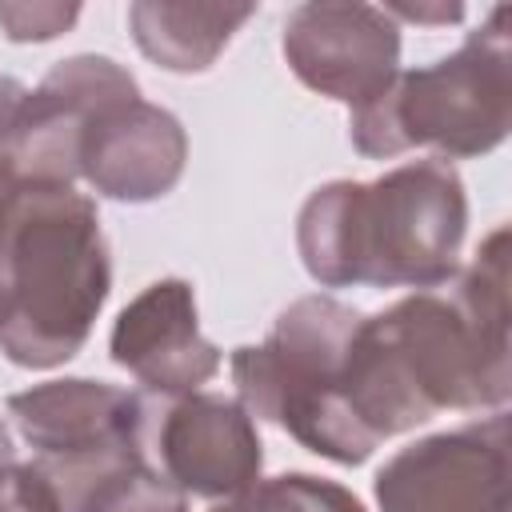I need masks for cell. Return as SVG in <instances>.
Returning a JSON list of instances; mask_svg holds the SVG:
<instances>
[{"label":"cell","mask_w":512,"mask_h":512,"mask_svg":"<svg viewBox=\"0 0 512 512\" xmlns=\"http://www.w3.org/2000/svg\"><path fill=\"white\" fill-rule=\"evenodd\" d=\"M112 292L96 200L72 184H20L0 236V352L16 368H60L92 336Z\"/></svg>","instance_id":"cell-3"},{"label":"cell","mask_w":512,"mask_h":512,"mask_svg":"<svg viewBox=\"0 0 512 512\" xmlns=\"http://www.w3.org/2000/svg\"><path fill=\"white\" fill-rule=\"evenodd\" d=\"M392 20H416V24H456L464 16L460 4H384Z\"/></svg>","instance_id":"cell-18"},{"label":"cell","mask_w":512,"mask_h":512,"mask_svg":"<svg viewBox=\"0 0 512 512\" xmlns=\"http://www.w3.org/2000/svg\"><path fill=\"white\" fill-rule=\"evenodd\" d=\"M188 164V132L184 124L140 96L104 108L80 148V176L96 196L148 204L168 196Z\"/></svg>","instance_id":"cell-12"},{"label":"cell","mask_w":512,"mask_h":512,"mask_svg":"<svg viewBox=\"0 0 512 512\" xmlns=\"http://www.w3.org/2000/svg\"><path fill=\"white\" fill-rule=\"evenodd\" d=\"M508 16V4H496L456 52L396 72L380 96L352 108V148L368 160H392L408 148H432L436 160H472L500 148L512 128Z\"/></svg>","instance_id":"cell-4"},{"label":"cell","mask_w":512,"mask_h":512,"mask_svg":"<svg viewBox=\"0 0 512 512\" xmlns=\"http://www.w3.org/2000/svg\"><path fill=\"white\" fill-rule=\"evenodd\" d=\"M12 460H16L12 432H8V424H4V416H0V468H4V464H12Z\"/></svg>","instance_id":"cell-19"},{"label":"cell","mask_w":512,"mask_h":512,"mask_svg":"<svg viewBox=\"0 0 512 512\" xmlns=\"http://www.w3.org/2000/svg\"><path fill=\"white\" fill-rule=\"evenodd\" d=\"M152 460L184 492L200 500H232L256 488L264 444L240 400L220 392H188L152 412Z\"/></svg>","instance_id":"cell-9"},{"label":"cell","mask_w":512,"mask_h":512,"mask_svg":"<svg viewBox=\"0 0 512 512\" xmlns=\"http://www.w3.org/2000/svg\"><path fill=\"white\" fill-rule=\"evenodd\" d=\"M212 512H252V508H248V492H244V496H232V500H224V504H216Z\"/></svg>","instance_id":"cell-20"},{"label":"cell","mask_w":512,"mask_h":512,"mask_svg":"<svg viewBox=\"0 0 512 512\" xmlns=\"http://www.w3.org/2000/svg\"><path fill=\"white\" fill-rule=\"evenodd\" d=\"M108 352L152 396L164 400L200 392V384H208L224 364L220 348L200 332L196 292L180 276L148 284L120 308Z\"/></svg>","instance_id":"cell-10"},{"label":"cell","mask_w":512,"mask_h":512,"mask_svg":"<svg viewBox=\"0 0 512 512\" xmlns=\"http://www.w3.org/2000/svg\"><path fill=\"white\" fill-rule=\"evenodd\" d=\"M0 512H64L44 472L28 460H12L0 468Z\"/></svg>","instance_id":"cell-17"},{"label":"cell","mask_w":512,"mask_h":512,"mask_svg":"<svg viewBox=\"0 0 512 512\" xmlns=\"http://www.w3.org/2000/svg\"><path fill=\"white\" fill-rule=\"evenodd\" d=\"M252 512H368L360 496H352L344 484L312 476V472H284L272 480H256L248 488Z\"/></svg>","instance_id":"cell-15"},{"label":"cell","mask_w":512,"mask_h":512,"mask_svg":"<svg viewBox=\"0 0 512 512\" xmlns=\"http://www.w3.org/2000/svg\"><path fill=\"white\" fill-rule=\"evenodd\" d=\"M372 492L380 512H512L508 412L400 448L376 472Z\"/></svg>","instance_id":"cell-7"},{"label":"cell","mask_w":512,"mask_h":512,"mask_svg":"<svg viewBox=\"0 0 512 512\" xmlns=\"http://www.w3.org/2000/svg\"><path fill=\"white\" fill-rule=\"evenodd\" d=\"M132 96H140L136 76L112 56L80 52L52 64L48 76L20 96L0 168L20 184H76L88 124Z\"/></svg>","instance_id":"cell-6"},{"label":"cell","mask_w":512,"mask_h":512,"mask_svg":"<svg viewBox=\"0 0 512 512\" xmlns=\"http://www.w3.org/2000/svg\"><path fill=\"white\" fill-rule=\"evenodd\" d=\"M152 404L108 380L68 376L8 396V416L44 460L152 440Z\"/></svg>","instance_id":"cell-11"},{"label":"cell","mask_w":512,"mask_h":512,"mask_svg":"<svg viewBox=\"0 0 512 512\" xmlns=\"http://www.w3.org/2000/svg\"><path fill=\"white\" fill-rule=\"evenodd\" d=\"M256 16V4H168L136 0L128 8V28L136 48L164 72H208L228 48L232 32Z\"/></svg>","instance_id":"cell-14"},{"label":"cell","mask_w":512,"mask_h":512,"mask_svg":"<svg viewBox=\"0 0 512 512\" xmlns=\"http://www.w3.org/2000/svg\"><path fill=\"white\" fill-rule=\"evenodd\" d=\"M284 60L292 76L348 108L380 96L400 72V24L356 0H312L284 20Z\"/></svg>","instance_id":"cell-8"},{"label":"cell","mask_w":512,"mask_h":512,"mask_svg":"<svg viewBox=\"0 0 512 512\" xmlns=\"http://www.w3.org/2000/svg\"><path fill=\"white\" fill-rule=\"evenodd\" d=\"M364 312L336 296L292 300L264 344H240L228 360L236 400L332 464H364L376 444L344 404V368Z\"/></svg>","instance_id":"cell-5"},{"label":"cell","mask_w":512,"mask_h":512,"mask_svg":"<svg viewBox=\"0 0 512 512\" xmlns=\"http://www.w3.org/2000/svg\"><path fill=\"white\" fill-rule=\"evenodd\" d=\"M64 512H188V496L160 472L148 444H116L64 460H32Z\"/></svg>","instance_id":"cell-13"},{"label":"cell","mask_w":512,"mask_h":512,"mask_svg":"<svg viewBox=\"0 0 512 512\" xmlns=\"http://www.w3.org/2000/svg\"><path fill=\"white\" fill-rule=\"evenodd\" d=\"M80 20V4H0V28L16 44L56 40Z\"/></svg>","instance_id":"cell-16"},{"label":"cell","mask_w":512,"mask_h":512,"mask_svg":"<svg viewBox=\"0 0 512 512\" xmlns=\"http://www.w3.org/2000/svg\"><path fill=\"white\" fill-rule=\"evenodd\" d=\"M512 396L508 368V228L484 236L476 260L456 268L448 292H412L364 316L344 400L380 448L436 412H500Z\"/></svg>","instance_id":"cell-1"},{"label":"cell","mask_w":512,"mask_h":512,"mask_svg":"<svg viewBox=\"0 0 512 512\" xmlns=\"http://www.w3.org/2000/svg\"><path fill=\"white\" fill-rule=\"evenodd\" d=\"M464 232V180L436 156L396 164L368 184H320L296 216V248L320 288L432 292L456 276Z\"/></svg>","instance_id":"cell-2"}]
</instances>
